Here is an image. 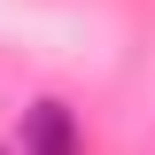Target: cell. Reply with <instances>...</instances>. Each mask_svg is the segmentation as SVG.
<instances>
[{
    "label": "cell",
    "instance_id": "6da1fadb",
    "mask_svg": "<svg viewBox=\"0 0 155 155\" xmlns=\"http://www.w3.org/2000/svg\"><path fill=\"white\" fill-rule=\"evenodd\" d=\"M16 155H85V124L70 101H31L23 109V147Z\"/></svg>",
    "mask_w": 155,
    "mask_h": 155
},
{
    "label": "cell",
    "instance_id": "7a4b0ae2",
    "mask_svg": "<svg viewBox=\"0 0 155 155\" xmlns=\"http://www.w3.org/2000/svg\"><path fill=\"white\" fill-rule=\"evenodd\" d=\"M0 155H8V147H0Z\"/></svg>",
    "mask_w": 155,
    "mask_h": 155
}]
</instances>
